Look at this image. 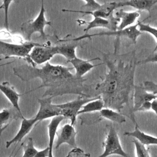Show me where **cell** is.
<instances>
[{"label": "cell", "mask_w": 157, "mask_h": 157, "mask_svg": "<svg viewBox=\"0 0 157 157\" xmlns=\"http://www.w3.org/2000/svg\"><path fill=\"white\" fill-rule=\"evenodd\" d=\"M103 61L108 68L104 79L95 87L94 97L100 96L104 107L120 112L129 104L133 91L135 69L137 65L134 52L117 54L102 53Z\"/></svg>", "instance_id": "obj_1"}, {"label": "cell", "mask_w": 157, "mask_h": 157, "mask_svg": "<svg viewBox=\"0 0 157 157\" xmlns=\"http://www.w3.org/2000/svg\"><path fill=\"white\" fill-rule=\"evenodd\" d=\"M73 67L62 65H53L49 61L41 67H33L29 64H22L13 67L15 75L24 82L39 78L40 86L25 93L36 90L46 88L42 98L55 97L64 94H74L79 96L88 98L86 93L85 82L86 78H80L71 72Z\"/></svg>", "instance_id": "obj_2"}, {"label": "cell", "mask_w": 157, "mask_h": 157, "mask_svg": "<svg viewBox=\"0 0 157 157\" xmlns=\"http://www.w3.org/2000/svg\"><path fill=\"white\" fill-rule=\"evenodd\" d=\"M43 44L34 42H24L23 43H9L0 40V55L5 58L10 57H19L25 59L29 65L36 67L35 64L31 60L29 53L32 49L36 46Z\"/></svg>", "instance_id": "obj_3"}, {"label": "cell", "mask_w": 157, "mask_h": 157, "mask_svg": "<svg viewBox=\"0 0 157 157\" xmlns=\"http://www.w3.org/2000/svg\"><path fill=\"white\" fill-rule=\"evenodd\" d=\"M45 12V10L44 8V1H42L40 10L37 17L34 20H28L22 23L20 28L25 41H31V36L35 33H39L40 37L44 39L47 37L44 28L47 25L51 26V21H48L46 19Z\"/></svg>", "instance_id": "obj_4"}, {"label": "cell", "mask_w": 157, "mask_h": 157, "mask_svg": "<svg viewBox=\"0 0 157 157\" xmlns=\"http://www.w3.org/2000/svg\"><path fill=\"white\" fill-rule=\"evenodd\" d=\"M139 21H138V23H136V25H133L132 26H130L121 30L101 32V33L92 34H83L82 36H80L78 37H76L72 39H68V40L73 42H78L85 38H88L91 39V37H97V36H114L118 39L120 38V37H124L129 39V40H131V42L133 44H136L137 42V39L138 37L140 36L141 34H142V33L140 32L137 28V27L139 26Z\"/></svg>", "instance_id": "obj_5"}, {"label": "cell", "mask_w": 157, "mask_h": 157, "mask_svg": "<svg viewBox=\"0 0 157 157\" xmlns=\"http://www.w3.org/2000/svg\"><path fill=\"white\" fill-rule=\"evenodd\" d=\"M100 96L94 98H85L79 96L77 99L63 104H57V106L61 109V115L65 118H69L71 120V124L74 126L76 121L77 117L81 108L86 103L96 99Z\"/></svg>", "instance_id": "obj_6"}, {"label": "cell", "mask_w": 157, "mask_h": 157, "mask_svg": "<svg viewBox=\"0 0 157 157\" xmlns=\"http://www.w3.org/2000/svg\"><path fill=\"white\" fill-rule=\"evenodd\" d=\"M104 151L98 157H107L112 155H118L122 157H128V154L123 149L120 140L115 129L110 126L104 142Z\"/></svg>", "instance_id": "obj_7"}, {"label": "cell", "mask_w": 157, "mask_h": 157, "mask_svg": "<svg viewBox=\"0 0 157 157\" xmlns=\"http://www.w3.org/2000/svg\"><path fill=\"white\" fill-rule=\"evenodd\" d=\"M52 99L53 97L47 96L37 99L39 109L34 116L37 123L39 121L61 115V109L57 106V104H52Z\"/></svg>", "instance_id": "obj_8"}, {"label": "cell", "mask_w": 157, "mask_h": 157, "mask_svg": "<svg viewBox=\"0 0 157 157\" xmlns=\"http://www.w3.org/2000/svg\"><path fill=\"white\" fill-rule=\"evenodd\" d=\"M56 45L44 44L41 46L34 47L29 53L31 60L36 64H42L48 62L55 55H57Z\"/></svg>", "instance_id": "obj_9"}, {"label": "cell", "mask_w": 157, "mask_h": 157, "mask_svg": "<svg viewBox=\"0 0 157 157\" xmlns=\"http://www.w3.org/2000/svg\"><path fill=\"white\" fill-rule=\"evenodd\" d=\"M117 1L113 2H107L102 4H99L96 10L94 11H88V10H69V9H62L63 12H77L82 13L84 14L91 15L95 17L102 18L110 20H115L116 18L113 15V12L117 9Z\"/></svg>", "instance_id": "obj_10"}, {"label": "cell", "mask_w": 157, "mask_h": 157, "mask_svg": "<svg viewBox=\"0 0 157 157\" xmlns=\"http://www.w3.org/2000/svg\"><path fill=\"white\" fill-rule=\"evenodd\" d=\"M76 135L77 132L75 130L74 126L71 124L67 123L63 126L60 129H58L56 136L57 140L56 141L55 148H58L62 144H66L76 148Z\"/></svg>", "instance_id": "obj_11"}, {"label": "cell", "mask_w": 157, "mask_h": 157, "mask_svg": "<svg viewBox=\"0 0 157 157\" xmlns=\"http://www.w3.org/2000/svg\"><path fill=\"white\" fill-rule=\"evenodd\" d=\"M77 21L78 22V25H87L86 27L83 29L85 33L84 34H87L88 32L90 29L95 28H104L109 29L110 31H116L117 30V26L120 20L117 18L115 20H110L102 18L95 17L93 20L88 22L83 20H77Z\"/></svg>", "instance_id": "obj_12"}, {"label": "cell", "mask_w": 157, "mask_h": 157, "mask_svg": "<svg viewBox=\"0 0 157 157\" xmlns=\"http://www.w3.org/2000/svg\"><path fill=\"white\" fill-rule=\"evenodd\" d=\"M133 97V106L132 112H135L138 110L139 107L145 102L152 101L153 99H157V96H155L147 91L142 85H135L132 93Z\"/></svg>", "instance_id": "obj_13"}, {"label": "cell", "mask_w": 157, "mask_h": 157, "mask_svg": "<svg viewBox=\"0 0 157 157\" xmlns=\"http://www.w3.org/2000/svg\"><path fill=\"white\" fill-rule=\"evenodd\" d=\"M36 123L37 121L34 117L29 119L23 118L18 132L11 140L6 142V148H8L12 144L21 142L23 137H25V136H26L31 131Z\"/></svg>", "instance_id": "obj_14"}, {"label": "cell", "mask_w": 157, "mask_h": 157, "mask_svg": "<svg viewBox=\"0 0 157 157\" xmlns=\"http://www.w3.org/2000/svg\"><path fill=\"white\" fill-rule=\"evenodd\" d=\"M94 60H101V59L99 57H96L89 60H86V59H83L78 57H76L73 59H71L69 61H68V63H71L73 66L72 67L75 69V74L76 75V76L80 78H82L83 76L86 73L88 72L94 67L102 64H93L91 63V61Z\"/></svg>", "instance_id": "obj_15"}, {"label": "cell", "mask_w": 157, "mask_h": 157, "mask_svg": "<svg viewBox=\"0 0 157 157\" xmlns=\"http://www.w3.org/2000/svg\"><path fill=\"white\" fill-rule=\"evenodd\" d=\"M19 118H23L24 117L21 112H20L13 106L4 109L0 111V135L12 121L16 120Z\"/></svg>", "instance_id": "obj_16"}, {"label": "cell", "mask_w": 157, "mask_h": 157, "mask_svg": "<svg viewBox=\"0 0 157 157\" xmlns=\"http://www.w3.org/2000/svg\"><path fill=\"white\" fill-rule=\"evenodd\" d=\"M115 17L120 20L117 26V30H121L130 26L133 25L136 20L140 16L137 12H126L123 9H120L113 12Z\"/></svg>", "instance_id": "obj_17"}, {"label": "cell", "mask_w": 157, "mask_h": 157, "mask_svg": "<svg viewBox=\"0 0 157 157\" xmlns=\"http://www.w3.org/2000/svg\"><path fill=\"white\" fill-rule=\"evenodd\" d=\"M65 40L69 42V43H66L61 40V39H58V42L60 44L56 45L57 47L58 54L64 56L67 59V63H68L70 60L77 57L76 48L78 46V42H73L68 39Z\"/></svg>", "instance_id": "obj_18"}, {"label": "cell", "mask_w": 157, "mask_h": 157, "mask_svg": "<svg viewBox=\"0 0 157 157\" xmlns=\"http://www.w3.org/2000/svg\"><path fill=\"white\" fill-rule=\"evenodd\" d=\"M0 91L7 98L11 103L12 106L15 107L20 112H21L20 108L19 100L20 96L23 94L18 93L15 88L10 85L8 82H3L0 83Z\"/></svg>", "instance_id": "obj_19"}, {"label": "cell", "mask_w": 157, "mask_h": 157, "mask_svg": "<svg viewBox=\"0 0 157 157\" xmlns=\"http://www.w3.org/2000/svg\"><path fill=\"white\" fill-rule=\"evenodd\" d=\"M157 4V1L151 0H130L117 1V8L130 6L138 10H146L150 12L151 7Z\"/></svg>", "instance_id": "obj_20"}, {"label": "cell", "mask_w": 157, "mask_h": 157, "mask_svg": "<svg viewBox=\"0 0 157 157\" xmlns=\"http://www.w3.org/2000/svg\"><path fill=\"white\" fill-rule=\"evenodd\" d=\"M65 118L62 115H59L55 117L52 118L50 123L48 124V148L49 152L48 157H53V147L54 144L55 137L58 131V126L60 123L64 120Z\"/></svg>", "instance_id": "obj_21"}, {"label": "cell", "mask_w": 157, "mask_h": 157, "mask_svg": "<svg viewBox=\"0 0 157 157\" xmlns=\"http://www.w3.org/2000/svg\"><path fill=\"white\" fill-rule=\"evenodd\" d=\"M99 117L101 119H107L118 124H122L126 122V117L124 115L113 109L104 107L99 112Z\"/></svg>", "instance_id": "obj_22"}, {"label": "cell", "mask_w": 157, "mask_h": 157, "mask_svg": "<svg viewBox=\"0 0 157 157\" xmlns=\"http://www.w3.org/2000/svg\"><path fill=\"white\" fill-rule=\"evenodd\" d=\"M104 107V103L101 98L93 100L85 104L78 112V115L82 113L99 112Z\"/></svg>", "instance_id": "obj_23"}, {"label": "cell", "mask_w": 157, "mask_h": 157, "mask_svg": "<svg viewBox=\"0 0 157 157\" xmlns=\"http://www.w3.org/2000/svg\"><path fill=\"white\" fill-rule=\"evenodd\" d=\"M38 150L35 148L33 140L29 137L23 146V155L22 157H34Z\"/></svg>", "instance_id": "obj_24"}, {"label": "cell", "mask_w": 157, "mask_h": 157, "mask_svg": "<svg viewBox=\"0 0 157 157\" xmlns=\"http://www.w3.org/2000/svg\"><path fill=\"white\" fill-rule=\"evenodd\" d=\"M139 30L140 32H142V33L145 32V33H150L151 35H152L155 38L156 41V44L153 50V52H152V53H155V52H156L157 50V28H155L150 26L149 24L142 23L141 21H139Z\"/></svg>", "instance_id": "obj_25"}, {"label": "cell", "mask_w": 157, "mask_h": 157, "mask_svg": "<svg viewBox=\"0 0 157 157\" xmlns=\"http://www.w3.org/2000/svg\"><path fill=\"white\" fill-rule=\"evenodd\" d=\"M132 142L136 148L137 157H151L150 155L149 148H147L145 145L140 143L136 139L132 140Z\"/></svg>", "instance_id": "obj_26"}, {"label": "cell", "mask_w": 157, "mask_h": 157, "mask_svg": "<svg viewBox=\"0 0 157 157\" xmlns=\"http://www.w3.org/2000/svg\"><path fill=\"white\" fill-rule=\"evenodd\" d=\"M142 85L147 91L157 96V83H155L152 81L147 80L144 82Z\"/></svg>", "instance_id": "obj_27"}, {"label": "cell", "mask_w": 157, "mask_h": 157, "mask_svg": "<svg viewBox=\"0 0 157 157\" xmlns=\"http://www.w3.org/2000/svg\"><path fill=\"white\" fill-rule=\"evenodd\" d=\"M13 2V1L10 0V1H2V8L4 9L5 12V19H4V26L5 29L7 31L9 30V20H8V12H9V8L10 6V4Z\"/></svg>", "instance_id": "obj_28"}, {"label": "cell", "mask_w": 157, "mask_h": 157, "mask_svg": "<svg viewBox=\"0 0 157 157\" xmlns=\"http://www.w3.org/2000/svg\"><path fill=\"white\" fill-rule=\"evenodd\" d=\"M85 153L83 151L79 148L76 147L74 148L72 150H71L66 157H84Z\"/></svg>", "instance_id": "obj_29"}, {"label": "cell", "mask_w": 157, "mask_h": 157, "mask_svg": "<svg viewBox=\"0 0 157 157\" xmlns=\"http://www.w3.org/2000/svg\"><path fill=\"white\" fill-rule=\"evenodd\" d=\"M141 63L146 64L148 63H157V52L152 53L151 55L148 56L147 58L140 62Z\"/></svg>", "instance_id": "obj_30"}, {"label": "cell", "mask_w": 157, "mask_h": 157, "mask_svg": "<svg viewBox=\"0 0 157 157\" xmlns=\"http://www.w3.org/2000/svg\"><path fill=\"white\" fill-rule=\"evenodd\" d=\"M48 152H49V148L47 147L42 150L38 151L37 153L34 156V157H48Z\"/></svg>", "instance_id": "obj_31"}, {"label": "cell", "mask_w": 157, "mask_h": 157, "mask_svg": "<svg viewBox=\"0 0 157 157\" xmlns=\"http://www.w3.org/2000/svg\"><path fill=\"white\" fill-rule=\"evenodd\" d=\"M151 102L148 101V102H146L144 104H143L138 109L137 111H148L151 110Z\"/></svg>", "instance_id": "obj_32"}, {"label": "cell", "mask_w": 157, "mask_h": 157, "mask_svg": "<svg viewBox=\"0 0 157 157\" xmlns=\"http://www.w3.org/2000/svg\"><path fill=\"white\" fill-rule=\"evenodd\" d=\"M151 110H152L155 113L157 118V99H153L151 102Z\"/></svg>", "instance_id": "obj_33"}, {"label": "cell", "mask_w": 157, "mask_h": 157, "mask_svg": "<svg viewBox=\"0 0 157 157\" xmlns=\"http://www.w3.org/2000/svg\"><path fill=\"white\" fill-rule=\"evenodd\" d=\"M2 9V6L0 7V9Z\"/></svg>", "instance_id": "obj_34"}, {"label": "cell", "mask_w": 157, "mask_h": 157, "mask_svg": "<svg viewBox=\"0 0 157 157\" xmlns=\"http://www.w3.org/2000/svg\"><path fill=\"white\" fill-rule=\"evenodd\" d=\"M9 157H12V155H10Z\"/></svg>", "instance_id": "obj_35"}, {"label": "cell", "mask_w": 157, "mask_h": 157, "mask_svg": "<svg viewBox=\"0 0 157 157\" xmlns=\"http://www.w3.org/2000/svg\"><path fill=\"white\" fill-rule=\"evenodd\" d=\"M156 8H157V7H156Z\"/></svg>", "instance_id": "obj_36"}]
</instances>
